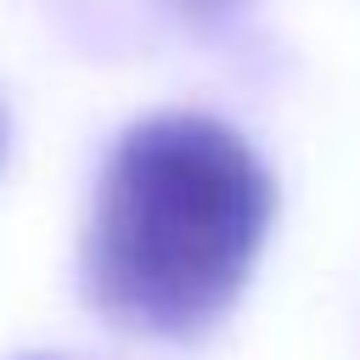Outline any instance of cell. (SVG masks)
Listing matches in <instances>:
<instances>
[{"instance_id":"obj_1","label":"cell","mask_w":360,"mask_h":360,"mask_svg":"<svg viewBox=\"0 0 360 360\" xmlns=\"http://www.w3.org/2000/svg\"><path fill=\"white\" fill-rule=\"evenodd\" d=\"M276 214L259 152L208 112H152L129 124L90 197L79 276L96 315L141 338H197L214 326Z\"/></svg>"},{"instance_id":"obj_2","label":"cell","mask_w":360,"mask_h":360,"mask_svg":"<svg viewBox=\"0 0 360 360\" xmlns=\"http://www.w3.org/2000/svg\"><path fill=\"white\" fill-rule=\"evenodd\" d=\"M174 6H180L186 17H219V11H225V6H236V0H174Z\"/></svg>"}]
</instances>
